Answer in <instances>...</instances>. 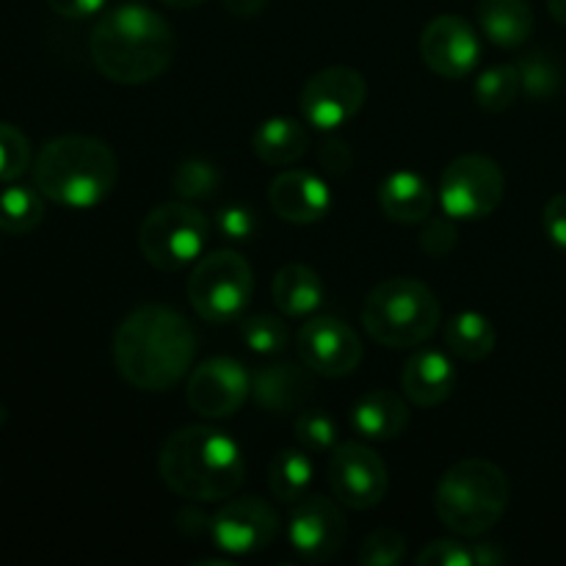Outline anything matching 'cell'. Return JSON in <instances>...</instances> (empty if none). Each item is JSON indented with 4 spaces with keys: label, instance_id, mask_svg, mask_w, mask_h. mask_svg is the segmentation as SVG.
<instances>
[{
    "label": "cell",
    "instance_id": "cell-4",
    "mask_svg": "<svg viewBox=\"0 0 566 566\" xmlns=\"http://www.w3.org/2000/svg\"><path fill=\"white\" fill-rule=\"evenodd\" d=\"M33 186L44 199L86 210L111 197L119 177L114 149L94 136H59L39 149Z\"/></svg>",
    "mask_w": 566,
    "mask_h": 566
},
{
    "label": "cell",
    "instance_id": "cell-24",
    "mask_svg": "<svg viewBox=\"0 0 566 566\" xmlns=\"http://www.w3.org/2000/svg\"><path fill=\"white\" fill-rule=\"evenodd\" d=\"M254 155L269 166H291L307 153L310 133L293 116H271L254 130Z\"/></svg>",
    "mask_w": 566,
    "mask_h": 566
},
{
    "label": "cell",
    "instance_id": "cell-35",
    "mask_svg": "<svg viewBox=\"0 0 566 566\" xmlns=\"http://www.w3.org/2000/svg\"><path fill=\"white\" fill-rule=\"evenodd\" d=\"M457 219H451V216H440V219H426L423 221V230H420V249H423L429 258H448V254L457 249V241H459V230L457 224H453Z\"/></svg>",
    "mask_w": 566,
    "mask_h": 566
},
{
    "label": "cell",
    "instance_id": "cell-32",
    "mask_svg": "<svg viewBox=\"0 0 566 566\" xmlns=\"http://www.w3.org/2000/svg\"><path fill=\"white\" fill-rule=\"evenodd\" d=\"M31 169V142L20 127L0 122V182L20 180Z\"/></svg>",
    "mask_w": 566,
    "mask_h": 566
},
{
    "label": "cell",
    "instance_id": "cell-25",
    "mask_svg": "<svg viewBox=\"0 0 566 566\" xmlns=\"http://www.w3.org/2000/svg\"><path fill=\"white\" fill-rule=\"evenodd\" d=\"M497 332L486 315L475 310L453 315L446 324V346L464 363H481L495 352Z\"/></svg>",
    "mask_w": 566,
    "mask_h": 566
},
{
    "label": "cell",
    "instance_id": "cell-31",
    "mask_svg": "<svg viewBox=\"0 0 566 566\" xmlns=\"http://www.w3.org/2000/svg\"><path fill=\"white\" fill-rule=\"evenodd\" d=\"M520 77H523V92L534 99H547L562 88V70L547 53H528L517 64Z\"/></svg>",
    "mask_w": 566,
    "mask_h": 566
},
{
    "label": "cell",
    "instance_id": "cell-18",
    "mask_svg": "<svg viewBox=\"0 0 566 566\" xmlns=\"http://www.w3.org/2000/svg\"><path fill=\"white\" fill-rule=\"evenodd\" d=\"M457 368L448 354L423 348L403 365L401 387L409 403L420 409H434L451 398V392L457 390Z\"/></svg>",
    "mask_w": 566,
    "mask_h": 566
},
{
    "label": "cell",
    "instance_id": "cell-37",
    "mask_svg": "<svg viewBox=\"0 0 566 566\" xmlns=\"http://www.w3.org/2000/svg\"><path fill=\"white\" fill-rule=\"evenodd\" d=\"M418 566H475L473 545H462L457 539H437L426 545L415 558Z\"/></svg>",
    "mask_w": 566,
    "mask_h": 566
},
{
    "label": "cell",
    "instance_id": "cell-13",
    "mask_svg": "<svg viewBox=\"0 0 566 566\" xmlns=\"http://www.w3.org/2000/svg\"><path fill=\"white\" fill-rule=\"evenodd\" d=\"M280 534V514L260 497L227 501L210 517V539L227 556H254Z\"/></svg>",
    "mask_w": 566,
    "mask_h": 566
},
{
    "label": "cell",
    "instance_id": "cell-40",
    "mask_svg": "<svg viewBox=\"0 0 566 566\" xmlns=\"http://www.w3.org/2000/svg\"><path fill=\"white\" fill-rule=\"evenodd\" d=\"M108 0H48L50 9L64 20H86V17L99 14Z\"/></svg>",
    "mask_w": 566,
    "mask_h": 566
},
{
    "label": "cell",
    "instance_id": "cell-3",
    "mask_svg": "<svg viewBox=\"0 0 566 566\" xmlns=\"http://www.w3.org/2000/svg\"><path fill=\"white\" fill-rule=\"evenodd\" d=\"M160 479L186 501L216 503L235 495L247 475L243 451L227 431L186 426L160 448Z\"/></svg>",
    "mask_w": 566,
    "mask_h": 566
},
{
    "label": "cell",
    "instance_id": "cell-39",
    "mask_svg": "<svg viewBox=\"0 0 566 566\" xmlns=\"http://www.w3.org/2000/svg\"><path fill=\"white\" fill-rule=\"evenodd\" d=\"M318 160L329 175H346L354 164V153L343 138H326L318 149Z\"/></svg>",
    "mask_w": 566,
    "mask_h": 566
},
{
    "label": "cell",
    "instance_id": "cell-20",
    "mask_svg": "<svg viewBox=\"0 0 566 566\" xmlns=\"http://www.w3.org/2000/svg\"><path fill=\"white\" fill-rule=\"evenodd\" d=\"M348 423L363 440H398L409 426V403L390 390H370L354 401Z\"/></svg>",
    "mask_w": 566,
    "mask_h": 566
},
{
    "label": "cell",
    "instance_id": "cell-36",
    "mask_svg": "<svg viewBox=\"0 0 566 566\" xmlns=\"http://www.w3.org/2000/svg\"><path fill=\"white\" fill-rule=\"evenodd\" d=\"M216 230H219L221 238H227V241H249V238H254V232L260 230V219L252 208H247V205H224V208L216 213Z\"/></svg>",
    "mask_w": 566,
    "mask_h": 566
},
{
    "label": "cell",
    "instance_id": "cell-23",
    "mask_svg": "<svg viewBox=\"0 0 566 566\" xmlns=\"http://www.w3.org/2000/svg\"><path fill=\"white\" fill-rule=\"evenodd\" d=\"M475 14L484 36L497 48H520L534 31V9L528 0H479Z\"/></svg>",
    "mask_w": 566,
    "mask_h": 566
},
{
    "label": "cell",
    "instance_id": "cell-6",
    "mask_svg": "<svg viewBox=\"0 0 566 566\" xmlns=\"http://www.w3.org/2000/svg\"><path fill=\"white\" fill-rule=\"evenodd\" d=\"M442 310L429 285L409 276L379 282L363 304L365 332L385 348H412L440 329Z\"/></svg>",
    "mask_w": 566,
    "mask_h": 566
},
{
    "label": "cell",
    "instance_id": "cell-17",
    "mask_svg": "<svg viewBox=\"0 0 566 566\" xmlns=\"http://www.w3.org/2000/svg\"><path fill=\"white\" fill-rule=\"evenodd\" d=\"M269 202L280 219L291 224H315L332 208V191L324 177L304 169H287L274 177Z\"/></svg>",
    "mask_w": 566,
    "mask_h": 566
},
{
    "label": "cell",
    "instance_id": "cell-22",
    "mask_svg": "<svg viewBox=\"0 0 566 566\" xmlns=\"http://www.w3.org/2000/svg\"><path fill=\"white\" fill-rule=\"evenodd\" d=\"M271 296L280 313L287 318H307L315 310H321L326 298V287L321 276L304 263H287L276 271L271 282Z\"/></svg>",
    "mask_w": 566,
    "mask_h": 566
},
{
    "label": "cell",
    "instance_id": "cell-29",
    "mask_svg": "<svg viewBox=\"0 0 566 566\" xmlns=\"http://www.w3.org/2000/svg\"><path fill=\"white\" fill-rule=\"evenodd\" d=\"M221 186L219 166L210 164L205 158H188L171 175V191L182 199V202H202L210 199Z\"/></svg>",
    "mask_w": 566,
    "mask_h": 566
},
{
    "label": "cell",
    "instance_id": "cell-12",
    "mask_svg": "<svg viewBox=\"0 0 566 566\" xmlns=\"http://www.w3.org/2000/svg\"><path fill=\"white\" fill-rule=\"evenodd\" d=\"M298 359L304 368L326 379H343L354 374L363 363V340L357 332L340 318L321 315L310 318L296 335Z\"/></svg>",
    "mask_w": 566,
    "mask_h": 566
},
{
    "label": "cell",
    "instance_id": "cell-38",
    "mask_svg": "<svg viewBox=\"0 0 566 566\" xmlns=\"http://www.w3.org/2000/svg\"><path fill=\"white\" fill-rule=\"evenodd\" d=\"M542 227H545L547 241L566 252V193H556L545 205V210H542Z\"/></svg>",
    "mask_w": 566,
    "mask_h": 566
},
{
    "label": "cell",
    "instance_id": "cell-8",
    "mask_svg": "<svg viewBox=\"0 0 566 566\" xmlns=\"http://www.w3.org/2000/svg\"><path fill=\"white\" fill-rule=\"evenodd\" d=\"M210 224L188 202H166L149 210L138 230V249L149 265L160 271H180L202 254Z\"/></svg>",
    "mask_w": 566,
    "mask_h": 566
},
{
    "label": "cell",
    "instance_id": "cell-1",
    "mask_svg": "<svg viewBox=\"0 0 566 566\" xmlns=\"http://www.w3.org/2000/svg\"><path fill=\"white\" fill-rule=\"evenodd\" d=\"M197 348L186 315L166 304H144L116 326L114 363L136 390L166 392L191 374Z\"/></svg>",
    "mask_w": 566,
    "mask_h": 566
},
{
    "label": "cell",
    "instance_id": "cell-33",
    "mask_svg": "<svg viewBox=\"0 0 566 566\" xmlns=\"http://www.w3.org/2000/svg\"><path fill=\"white\" fill-rule=\"evenodd\" d=\"M293 431H296L298 446L310 453H329L340 446L335 420L321 412V409H310V412L298 415Z\"/></svg>",
    "mask_w": 566,
    "mask_h": 566
},
{
    "label": "cell",
    "instance_id": "cell-19",
    "mask_svg": "<svg viewBox=\"0 0 566 566\" xmlns=\"http://www.w3.org/2000/svg\"><path fill=\"white\" fill-rule=\"evenodd\" d=\"M313 392V370L302 365L274 363L252 376V398L260 409L274 415L296 412Z\"/></svg>",
    "mask_w": 566,
    "mask_h": 566
},
{
    "label": "cell",
    "instance_id": "cell-16",
    "mask_svg": "<svg viewBox=\"0 0 566 566\" xmlns=\"http://www.w3.org/2000/svg\"><path fill=\"white\" fill-rule=\"evenodd\" d=\"M420 55L434 75L459 81L479 66L481 39L464 17L440 14L420 33Z\"/></svg>",
    "mask_w": 566,
    "mask_h": 566
},
{
    "label": "cell",
    "instance_id": "cell-45",
    "mask_svg": "<svg viewBox=\"0 0 566 566\" xmlns=\"http://www.w3.org/2000/svg\"><path fill=\"white\" fill-rule=\"evenodd\" d=\"M160 3L169 6V9H197L205 0H160Z\"/></svg>",
    "mask_w": 566,
    "mask_h": 566
},
{
    "label": "cell",
    "instance_id": "cell-34",
    "mask_svg": "<svg viewBox=\"0 0 566 566\" xmlns=\"http://www.w3.org/2000/svg\"><path fill=\"white\" fill-rule=\"evenodd\" d=\"M403 556H407V539L396 528H376L359 547V564L365 566H398Z\"/></svg>",
    "mask_w": 566,
    "mask_h": 566
},
{
    "label": "cell",
    "instance_id": "cell-5",
    "mask_svg": "<svg viewBox=\"0 0 566 566\" xmlns=\"http://www.w3.org/2000/svg\"><path fill=\"white\" fill-rule=\"evenodd\" d=\"M512 486L506 473L490 459H462L442 473L434 492V512L448 531L481 536L501 523Z\"/></svg>",
    "mask_w": 566,
    "mask_h": 566
},
{
    "label": "cell",
    "instance_id": "cell-15",
    "mask_svg": "<svg viewBox=\"0 0 566 566\" xmlns=\"http://www.w3.org/2000/svg\"><path fill=\"white\" fill-rule=\"evenodd\" d=\"M249 396H252V376L232 357L205 359L188 376V407L202 418H232L241 412Z\"/></svg>",
    "mask_w": 566,
    "mask_h": 566
},
{
    "label": "cell",
    "instance_id": "cell-43",
    "mask_svg": "<svg viewBox=\"0 0 566 566\" xmlns=\"http://www.w3.org/2000/svg\"><path fill=\"white\" fill-rule=\"evenodd\" d=\"M473 553H475V566H495L506 558L495 545H492V542H486V545H473Z\"/></svg>",
    "mask_w": 566,
    "mask_h": 566
},
{
    "label": "cell",
    "instance_id": "cell-30",
    "mask_svg": "<svg viewBox=\"0 0 566 566\" xmlns=\"http://www.w3.org/2000/svg\"><path fill=\"white\" fill-rule=\"evenodd\" d=\"M241 337L249 346V352L274 357V354L285 352L291 332H287V324L280 315H254V318L243 321Z\"/></svg>",
    "mask_w": 566,
    "mask_h": 566
},
{
    "label": "cell",
    "instance_id": "cell-27",
    "mask_svg": "<svg viewBox=\"0 0 566 566\" xmlns=\"http://www.w3.org/2000/svg\"><path fill=\"white\" fill-rule=\"evenodd\" d=\"M44 219V197L39 188L6 186L0 191V232L25 235Z\"/></svg>",
    "mask_w": 566,
    "mask_h": 566
},
{
    "label": "cell",
    "instance_id": "cell-26",
    "mask_svg": "<svg viewBox=\"0 0 566 566\" xmlns=\"http://www.w3.org/2000/svg\"><path fill=\"white\" fill-rule=\"evenodd\" d=\"M313 462L304 451H296V448H287V451H280L274 459H271L269 468V486L271 495L280 503H296L307 495L310 484H313Z\"/></svg>",
    "mask_w": 566,
    "mask_h": 566
},
{
    "label": "cell",
    "instance_id": "cell-44",
    "mask_svg": "<svg viewBox=\"0 0 566 566\" xmlns=\"http://www.w3.org/2000/svg\"><path fill=\"white\" fill-rule=\"evenodd\" d=\"M547 11H551L558 25L566 28V0H547Z\"/></svg>",
    "mask_w": 566,
    "mask_h": 566
},
{
    "label": "cell",
    "instance_id": "cell-10",
    "mask_svg": "<svg viewBox=\"0 0 566 566\" xmlns=\"http://www.w3.org/2000/svg\"><path fill=\"white\" fill-rule=\"evenodd\" d=\"M365 97H368V81L363 72L352 66H329L315 72L304 83L298 105L307 125L318 130H337L363 111Z\"/></svg>",
    "mask_w": 566,
    "mask_h": 566
},
{
    "label": "cell",
    "instance_id": "cell-41",
    "mask_svg": "<svg viewBox=\"0 0 566 566\" xmlns=\"http://www.w3.org/2000/svg\"><path fill=\"white\" fill-rule=\"evenodd\" d=\"M175 525H177V528H180L182 534H186V536H193V534H205V531H208V534H210V520L205 517V514L199 512L197 506L180 509V514H177Z\"/></svg>",
    "mask_w": 566,
    "mask_h": 566
},
{
    "label": "cell",
    "instance_id": "cell-9",
    "mask_svg": "<svg viewBox=\"0 0 566 566\" xmlns=\"http://www.w3.org/2000/svg\"><path fill=\"white\" fill-rule=\"evenodd\" d=\"M503 193L506 177L486 155H462L440 177V208L457 221L486 219L503 202Z\"/></svg>",
    "mask_w": 566,
    "mask_h": 566
},
{
    "label": "cell",
    "instance_id": "cell-14",
    "mask_svg": "<svg viewBox=\"0 0 566 566\" xmlns=\"http://www.w3.org/2000/svg\"><path fill=\"white\" fill-rule=\"evenodd\" d=\"M348 523L343 509L324 495H310L293 503L287 520V542L304 562H329L343 551Z\"/></svg>",
    "mask_w": 566,
    "mask_h": 566
},
{
    "label": "cell",
    "instance_id": "cell-7",
    "mask_svg": "<svg viewBox=\"0 0 566 566\" xmlns=\"http://www.w3.org/2000/svg\"><path fill=\"white\" fill-rule=\"evenodd\" d=\"M254 296V274L247 258L219 249L193 265L188 276V302L208 324H232L247 313Z\"/></svg>",
    "mask_w": 566,
    "mask_h": 566
},
{
    "label": "cell",
    "instance_id": "cell-21",
    "mask_svg": "<svg viewBox=\"0 0 566 566\" xmlns=\"http://www.w3.org/2000/svg\"><path fill=\"white\" fill-rule=\"evenodd\" d=\"M376 197H379L381 213L403 227L423 224L431 216V208H434V191H431V186L423 177L409 169L387 175L381 180Z\"/></svg>",
    "mask_w": 566,
    "mask_h": 566
},
{
    "label": "cell",
    "instance_id": "cell-2",
    "mask_svg": "<svg viewBox=\"0 0 566 566\" xmlns=\"http://www.w3.org/2000/svg\"><path fill=\"white\" fill-rule=\"evenodd\" d=\"M177 39L169 22L142 3H125L99 17L92 31V61L99 75L122 86H142L169 70Z\"/></svg>",
    "mask_w": 566,
    "mask_h": 566
},
{
    "label": "cell",
    "instance_id": "cell-42",
    "mask_svg": "<svg viewBox=\"0 0 566 566\" xmlns=\"http://www.w3.org/2000/svg\"><path fill=\"white\" fill-rule=\"evenodd\" d=\"M221 3H224V9L235 17H254L265 9L269 0H221Z\"/></svg>",
    "mask_w": 566,
    "mask_h": 566
},
{
    "label": "cell",
    "instance_id": "cell-28",
    "mask_svg": "<svg viewBox=\"0 0 566 566\" xmlns=\"http://www.w3.org/2000/svg\"><path fill=\"white\" fill-rule=\"evenodd\" d=\"M520 92H523V77H520L517 64H497L490 66L475 81V103L490 114H501V111L512 108L517 103Z\"/></svg>",
    "mask_w": 566,
    "mask_h": 566
},
{
    "label": "cell",
    "instance_id": "cell-11",
    "mask_svg": "<svg viewBox=\"0 0 566 566\" xmlns=\"http://www.w3.org/2000/svg\"><path fill=\"white\" fill-rule=\"evenodd\" d=\"M329 486L335 492V501H340L346 509L368 512L385 501L390 475L374 448L363 442H343L332 451Z\"/></svg>",
    "mask_w": 566,
    "mask_h": 566
}]
</instances>
